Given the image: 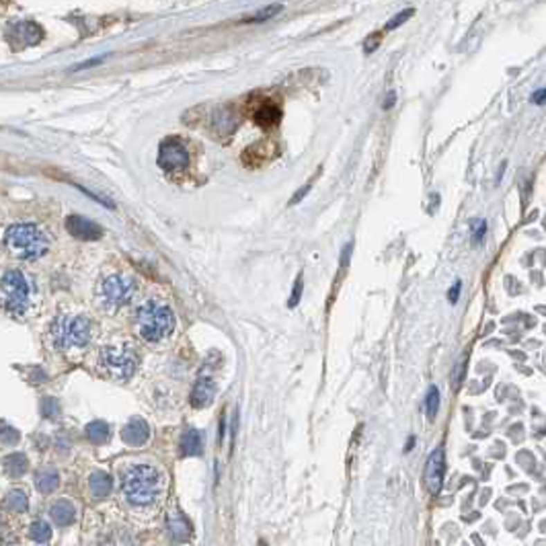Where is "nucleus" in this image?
Listing matches in <instances>:
<instances>
[{
  "label": "nucleus",
  "mask_w": 546,
  "mask_h": 546,
  "mask_svg": "<svg viewBox=\"0 0 546 546\" xmlns=\"http://www.w3.org/2000/svg\"><path fill=\"white\" fill-rule=\"evenodd\" d=\"M280 10H282V6H277V4H273V6H267L265 10H261V12H259L257 17H253L251 21H253V23H259V21H265V19H269V17H273V15H275V12H280Z\"/></svg>",
  "instance_id": "nucleus-28"
},
{
  "label": "nucleus",
  "mask_w": 546,
  "mask_h": 546,
  "mask_svg": "<svg viewBox=\"0 0 546 546\" xmlns=\"http://www.w3.org/2000/svg\"><path fill=\"white\" fill-rule=\"evenodd\" d=\"M31 284L21 271H6L2 275V304L10 314H23L31 304Z\"/></svg>",
  "instance_id": "nucleus-6"
},
{
  "label": "nucleus",
  "mask_w": 546,
  "mask_h": 546,
  "mask_svg": "<svg viewBox=\"0 0 546 546\" xmlns=\"http://www.w3.org/2000/svg\"><path fill=\"white\" fill-rule=\"evenodd\" d=\"M4 239L10 253L23 261H37L50 248V235L31 222H19L8 226Z\"/></svg>",
  "instance_id": "nucleus-3"
},
{
  "label": "nucleus",
  "mask_w": 546,
  "mask_h": 546,
  "mask_svg": "<svg viewBox=\"0 0 546 546\" xmlns=\"http://www.w3.org/2000/svg\"><path fill=\"white\" fill-rule=\"evenodd\" d=\"M122 437L127 446H134V448L144 446V444L148 442V437H150V427H148V424H146L144 419L134 417V419L122 429Z\"/></svg>",
  "instance_id": "nucleus-11"
},
{
  "label": "nucleus",
  "mask_w": 546,
  "mask_h": 546,
  "mask_svg": "<svg viewBox=\"0 0 546 546\" xmlns=\"http://www.w3.org/2000/svg\"><path fill=\"white\" fill-rule=\"evenodd\" d=\"M167 528H169L171 536H173L175 540H179V543L189 540V536H191V524H189L183 516H171V518L167 520Z\"/></svg>",
  "instance_id": "nucleus-19"
},
{
  "label": "nucleus",
  "mask_w": 546,
  "mask_h": 546,
  "mask_svg": "<svg viewBox=\"0 0 546 546\" xmlns=\"http://www.w3.org/2000/svg\"><path fill=\"white\" fill-rule=\"evenodd\" d=\"M175 312L171 306L156 300L140 304L136 310V329L138 335L146 341H163L175 331Z\"/></svg>",
  "instance_id": "nucleus-2"
},
{
  "label": "nucleus",
  "mask_w": 546,
  "mask_h": 546,
  "mask_svg": "<svg viewBox=\"0 0 546 546\" xmlns=\"http://www.w3.org/2000/svg\"><path fill=\"white\" fill-rule=\"evenodd\" d=\"M437 409H439V390H437V386H431L429 392H427V399H425V415H427V419H435Z\"/></svg>",
  "instance_id": "nucleus-23"
},
{
  "label": "nucleus",
  "mask_w": 546,
  "mask_h": 546,
  "mask_svg": "<svg viewBox=\"0 0 546 546\" xmlns=\"http://www.w3.org/2000/svg\"><path fill=\"white\" fill-rule=\"evenodd\" d=\"M458 296H460V282H456L454 286H452V290H450V294H448V300L452 304L458 302Z\"/></svg>",
  "instance_id": "nucleus-32"
},
{
  "label": "nucleus",
  "mask_w": 546,
  "mask_h": 546,
  "mask_svg": "<svg viewBox=\"0 0 546 546\" xmlns=\"http://www.w3.org/2000/svg\"><path fill=\"white\" fill-rule=\"evenodd\" d=\"M486 235V222L485 220H475L473 222V243H481Z\"/></svg>",
  "instance_id": "nucleus-26"
},
{
  "label": "nucleus",
  "mask_w": 546,
  "mask_h": 546,
  "mask_svg": "<svg viewBox=\"0 0 546 546\" xmlns=\"http://www.w3.org/2000/svg\"><path fill=\"white\" fill-rule=\"evenodd\" d=\"M464 372H466V356H464V358L456 364V367H454V376H452V384H454V388H458V384L462 382Z\"/></svg>",
  "instance_id": "nucleus-27"
},
{
  "label": "nucleus",
  "mask_w": 546,
  "mask_h": 546,
  "mask_svg": "<svg viewBox=\"0 0 546 546\" xmlns=\"http://www.w3.org/2000/svg\"><path fill=\"white\" fill-rule=\"evenodd\" d=\"M66 230L80 241H99L103 237V228L82 216H70L66 220Z\"/></svg>",
  "instance_id": "nucleus-10"
},
{
  "label": "nucleus",
  "mask_w": 546,
  "mask_h": 546,
  "mask_svg": "<svg viewBox=\"0 0 546 546\" xmlns=\"http://www.w3.org/2000/svg\"><path fill=\"white\" fill-rule=\"evenodd\" d=\"M183 456H201L203 454V435L195 429H189L181 439Z\"/></svg>",
  "instance_id": "nucleus-16"
},
{
  "label": "nucleus",
  "mask_w": 546,
  "mask_h": 546,
  "mask_svg": "<svg viewBox=\"0 0 546 546\" xmlns=\"http://www.w3.org/2000/svg\"><path fill=\"white\" fill-rule=\"evenodd\" d=\"M413 446H415V437H411V439H409V444H407V448H405V450L409 452V450H411Z\"/></svg>",
  "instance_id": "nucleus-36"
},
{
  "label": "nucleus",
  "mask_w": 546,
  "mask_h": 546,
  "mask_svg": "<svg viewBox=\"0 0 546 546\" xmlns=\"http://www.w3.org/2000/svg\"><path fill=\"white\" fill-rule=\"evenodd\" d=\"M50 518L58 524V526H70L76 520V507L68 501V499H58L52 509H50Z\"/></svg>",
  "instance_id": "nucleus-13"
},
{
  "label": "nucleus",
  "mask_w": 546,
  "mask_h": 546,
  "mask_svg": "<svg viewBox=\"0 0 546 546\" xmlns=\"http://www.w3.org/2000/svg\"><path fill=\"white\" fill-rule=\"evenodd\" d=\"M308 191H310V185H304L302 189H300V191H298V193H296V195H294V197L290 199V206H294V203H298V201L302 199L304 195L308 193Z\"/></svg>",
  "instance_id": "nucleus-34"
},
{
  "label": "nucleus",
  "mask_w": 546,
  "mask_h": 546,
  "mask_svg": "<svg viewBox=\"0 0 546 546\" xmlns=\"http://www.w3.org/2000/svg\"><path fill=\"white\" fill-rule=\"evenodd\" d=\"M380 42H382V33H372V35H370V37L365 39L364 50H365V52H367V54H370V52H372L374 48H378V46H380Z\"/></svg>",
  "instance_id": "nucleus-30"
},
{
  "label": "nucleus",
  "mask_w": 546,
  "mask_h": 546,
  "mask_svg": "<svg viewBox=\"0 0 546 546\" xmlns=\"http://www.w3.org/2000/svg\"><path fill=\"white\" fill-rule=\"evenodd\" d=\"M136 292H138V284L134 277L123 275V273H113V275L103 280L101 290H99V298H101L103 308L107 312H116V310H120V308L131 302Z\"/></svg>",
  "instance_id": "nucleus-5"
},
{
  "label": "nucleus",
  "mask_w": 546,
  "mask_h": 546,
  "mask_svg": "<svg viewBox=\"0 0 546 546\" xmlns=\"http://www.w3.org/2000/svg\"><path fill=\"white\" fill-rule=\"evenodd\" d=\"M300 296H302V275L298 277V282H296V288H294V292H292V298H290V306L294 308V306H298V302H300Z\"/></svg>",
  "instance_id": "nucleus-31"
},
{
  "label": "nucleus",
  "mask_w": 546,
  "mask_h": 546,
  "mask_svg": "<svg viewBox=\"0 0 546 546\" xmlns=\"http://www.w3.org/2000/svg\"><path fill=\"white\" fill-rule=\"evenodd\" d=\"M413 15H415V10H413V8H405L403 12H399L397 17H392V19L386 23V29H397L399 25H403V23H405L409 17H413Z\"/></svg>",
  "instance_id": "nucleus-25"
},
{
  "label": "nucleus",
  "mask_w": 546,
  "mask_h": 546,
  "mask_svg": "<svg viewBox=\"0 0 546 546\" xmlns=\"http://www.w3.org/2000/svg\"><path fill=\"white\" fill-rule=\"evenodd\" d=\"M58 413H60V405H58L54 399H46V401L42 403V415H44V417L54 419Z\"/></svg>",
  "instance_id": "nucleus-24"
},
{
  "label": "nucleus",
  "mask_w": 546,
  "mask_h": 546,
  "mask_svg": "<svg viewBox=\"0 0 546 546\" xmlns=\"http://www.w3.org/2000/svg\"><path fill=\"white\" fill-rule=\"evenodd\" d=\"M6 505H8L10 511L23 513V511H27V507H29V499H27V495H25L21 489H15V491H10V493L6 495Z\"/></svg>",
  "instance_id": "nucleus-21"
},
{
  "label": "nucleus",
  "mask_w": 546,
  "mask_h": 546,
  "mask_svg": "<svg viewBox=\"0 0 546 546\" xmlns=\"http://www.w3.org/2000/svg\"><path fill=\"white\" fill-rule=\"evenodd\" d=\"M29 538L35 540V543H48V540L52 538V528H50L46 522L37 520V522H33L31 528H29Z\"/></svg>",
  "instance_id": "nucleus-22"
},
{
  "label": "nucleus",
  "mask_w": 546,
  "mask_h": 546,
  "mask_svg": "<svg viewBox=\"0 0 546 546\" xmlns=\"http://www.w3.org/2000/svg\"><path fill=\"white\" fill-rule=\"evenodd\" d=\"M394 103V93H390L388 95V99H386V103H384V109H390V105Z\"/></svg>",
  "instance_id": "nucleus-35"
},
{
  "label": "nucleus",
  "mask_w": 546,
  "mask_h": 546,
  "mask_svg": "<svg viewBox=\"0 0 546 546\" xmlns=\"http://www.w3.org/2000/svg\"><path fill=\"white\" fill-rule=\"evenodd\" d=\"M35 486L42 495H50L60 486V477L56 473V468H42L35 475Z\"/></svg>",
  "instance_id": "nucleus-15"
},
{
  "label": "nucleus",
  "mask_w": 546,
  "mask_h": 546,
  "mask_svg": "<svg viewBox=\"0 0 546 546\" xmlns=\"http://www.w3.org/2000/svg\"><path fill=\"white\" fill-rule=\"evenodd\" d=\"M158 167L167 173H183L189 167V152L179 140L169 138L158 148Z\"/></svg>",
  "instance_id": "nucleus-8"
},
{
  "label": "nucleus",
  "mask_w": 546,
  "mask_h": 546,
  "mask_svg": "<svg viewBox=\"0 0 546 546\" xmlns=\"http://www.w3.org/2000/svg\"><path fill=\"white\" fill-rule=\"evenodd\" d=\"M99 365L109 376L118 380H125L134 376V372L138 370V356L127 345H113V347H105L99 354Z\"/></svg>",
  "instance_id": "nucleus-7"
},
{
  "label": "nucleus",
  "mask_w": 546,
  "mask_h": 546,
  "mask_svg": "<svg viewBox=\"0 0 546 546\" xmlns=\"http://www.w3.org/2000/svg\"><path fill=\"white\" fill-rule=\"evenodd\" d=\"M280 118H282V111H280V107L273 105V103H263V105L255 111V122L259 123V125H263V127L275 125V123L280 122Z\"/></svg>",
  "instance_id": "nucleus-18"
},
{
  "label": "nucleus",
  "mask_w": 546,
  "mask_h": 546,
  "mask_svg": "<svg viewBox=\"0 0 546 546\" xmlns=\"http://www.w3.org/2000/svg\"><path fill=\"white\" fill-rule=\"evenodd\" d=\"M87 437H89V442H93V444H97V446H101V444H105L107 439H109V435H111V431H109V425L105 424V421H91V424L87 425Z\"/></svg>",
  "instance_id": "nucleus-20"
},
{
  "label": "nucleus",
  "mask_w": 546,
  "mask_h": 546,
  "mask_svg": "<svg viewBox=\"0 0 546 546\" xmlns=\"http://www.w3.org/2000/svg\"><path fill=\"white\" fill-rule=\"evenodd\" d=\"M2 433H4L2 444H15V442L19 439V431H17V429H10L6 424H2Z\"/></svg>",
  "instance_id": "nucleus-29"
},
{
  "label": "nucleus",
  "mask_w": 546,
  "mask_h": 546,
  "mask_svg": "<svg viewBox=\"0 0 546 546\" xmlns=\"http://www.w3.org/2000/svg\"><path fill=\"white\" fill-rule=\"evenodd\" d=\"M89 486H91L93 497L105 499V497H109V493H111V489H113V479H111V475H107V473H103V471H97V473L91 475Z\"/></svg>",
  "instance_id": "nucleus-14"
},
{
  "label": "nucleus",
  "mask_w": 546,
  "mask_h": 546,
  "mask_svg": "<svg viewBox=\"0 0 546 546\" xmlns=\"http://www.w3.org/2000/svg\"><path fill=\"white\" fill-rule=\"evenodd\" d=\"M29 468V462H27V456L21 454V452H15V454H8L4 458V473L12 479H19L27 473Z\"/></svg>",
  "instance_id": "nucleus-17"
},
{
  "label": "nucleus",
  "mask_w": 546,
  "mask_h": 546,
  "mask_svg": "<svg viewBox=\"0 0 546 546\" xmlns=\"http://www.w3.org/2000/svg\"><path fill=\"white\" fill-rule=\"evenodd\" d=\"M216 397V384L210 378H199L191 390V405L195 409H206Z\"/></svg>",
  "instance_id": "nucleus-12"
},
{
  "label": "nucleus",
  "mask_w": 546,
  "mask_h": 546,
  "mask_svg": "<svg viewBox=\"0 0 546 546\" xmlns=\"http://www.w3.org/2000/svg\"><path fill=\"white\" fill-rule=\"evenodd\" d=\"M91 339V322L84 316H60L52 325V343L58 352H70L87 345Z\"/></svg>",
  "instance_id": "nucleus-4"
},
{
  "label": "nucleus",
  "mask_w": 546,
  "mask_h": 546,
  "mask_svg": "<svg viewBox=\"0 0 546 546\" xmlns=\"http://www.w3.org/2000/svg\"><path fill=\"white\" fill-rule=\"evenodd\" d=\"M444 475H446V454L442 448H437L431 452V456L427 458V464H425L424 481L431 495H437L442 491Z\"/></svg>",
  "instance_id": "nucleus-9"
},
{
  "label": "nucleus",
  "mask_w": 546,
  "mask_h": 546,
  "mask_svg": "<svg viewBox=\"0 0 546 546\" xmlns=\"http://www.w3.org/2000/svg\"><path fill=\"white\" fill-rule=\"evenodd\" d=\"M163 489H165V477L154 466L138 464L123 473L122 491L131 505H150L158 501Z\"/></svg>",
  "instance_id": "nucleus-1"
},
{
  "label": "nucleus",
  "mask_w": 546,
  "mask_h": 546,
  "mask_svg": "<svg viewBox=\"0 0 546 546\" xmlns=\"http://www.w3.org/2000/svg\"><path fill=\"white\" fill-rule=\"evenodd\" d=\"M532 103H536V105L546 103V89H538V91L532 95Z\"/></svg>",
  "instance_id": "nucleus-33"
}]
</instances>
